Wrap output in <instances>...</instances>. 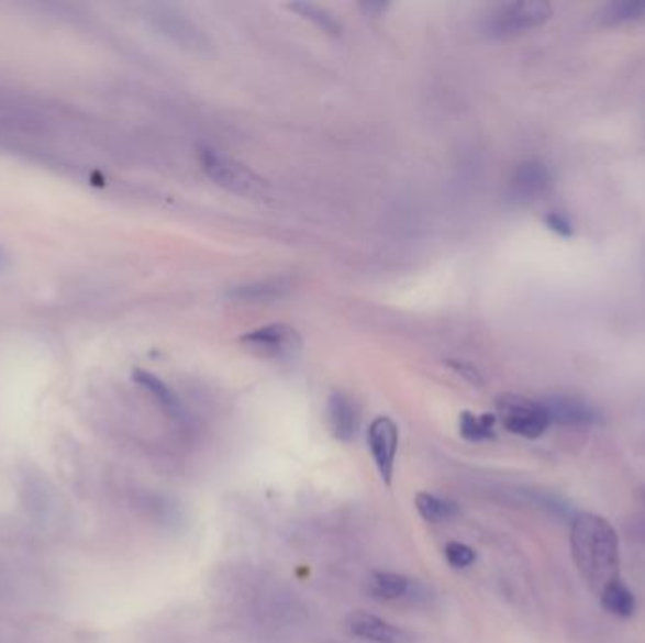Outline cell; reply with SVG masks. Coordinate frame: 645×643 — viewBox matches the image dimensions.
I'll return each instance as SVG.
<instances>
[{
  "label": "cell",
  "mask_w": 645,
  "mask_h": 643,
  "mask_svg": "<svg viewBox=\"0 0 645 643\" xmlns=\"http://www.w3.org/2000/svg\"><path fill=\"white\" fill-rule=\"evenodd\" d=\"M399 439V426L387 415H379L368 426V450L372 455L374 465L378 468L379 478L386 485L393 484Z\"/></svg>",
  "instance_id": "5b68a950"
},
{
  "label": "cell",
  "mask_w": 645,
  "mask_h": 643,
  "mask_svg": "<svg viewBox=\"0 0 645 643\" xmlns=\"http://www.w3.org/2000/svg\"><path fill=\"white\" fill-rule=\"evenodd\" d=\"M134 379H136L144 389L152 392V397L159 402L160 408L167 411L170 418H184V408H181L180 400H178V397L174 395V391H170L167 385L163 384L157 376L149 374V372L138 370L134 374Z\"/></svg>",
  "instance_id": "9a60e30c"
},
{
  "label": "cell",
  "mask_w": 645,
  "mask_h": 643,
  "mask_svg": "<svg viewBox=\"0 0 645 643\" xmlns=\"http://www.w3.org/2000/svg\"><path fill=\"white\" fill-rule=\"evenodd\" d=\"M200 165L215 186L223 187L234 195L253 197V195H259L265 187L263 179L257 174L225 153L204 149L200 153Z\"/></svg>",
  "instance_id": "277c9868"
},
{
  "label": "cell",
  "mask_w": 645,
  "mask_h": 643,
  "mask_svg": "<svg viewBox=\"0 0 645 643\" xmlns=\"http://www.w3.org/2000/svg\"><path fill=\"white\" fill-rule=\"evenodd\" d=\"M347 630L353 636L370 643H410L407 630L397 624L389 623L381 617L357 610L349 613L346 619Z\"/></svg>",
  "instance_id": "ba28073f"
},
{
  "label": "cell",
  "mask_w": 645,
  "mask_h": 643,
  "mask_svg": "<svg viewBox=\"0 0 645 643\" xmlns=\"http://www.w3.org/2000/svg\"><path fill=\"white\" fill-rule=\"evenodd\" d=\"M546 408L547 415L552 423L560 426H591L599 421V413L589 402L578 397H568V395H553V397L540 400Z\"/></svg>",
  "instance_id": "9c48e42d"
},
{
  "label": "cell",
  "mask_w": 645,
  "mask_h": 643,
  "mask_svg": "<svg viewBox=\"0 0 645 643\" xmlns=\"http://www.w3.org/2000/svg\"><path fill=\"white\" fill-rule=\"evenodd\" d=\"M600 25L619 27L645 20V0H613L600 8L597 15Z\"/></svg>",
  "instance_id": "7c38bea8"
},
{
  "label": "cell",
  "mask_w": 645,
  "mask_h": 643,
  "mask_svg": "<svg viewBox=\"0 0 645 643\" xmlns=\"http://www.w3.org/2000/svg\"><path fill=\"white\" fill-rule=\"evenodd\" d=\"M497 419L505 431L521 439L536 440L549 429V415L540 400L504 395L497 400Z\"/></svg>",
  "instance_id": "3957f363"
},
{
  "label": "cell",
  "mask_w": 645,
  "mask_h": 643,
  "mask_svg": "<svg viewBox=\"0 0 645 643\" xmlns=\"http://www.w3.org/2000/svg\"><path fill=\"white\" fill-rule=\"evenodd\" d=\"M444 557H446L447 564L455 568V570H465L470 568L476 563V551L470 545L460 544V542H449L444 547Z\"/></svg>",
  "instance_id": "ac0fdd59"
},
{
  "label": "cell",
  "mask_w": 645,
  "mask_h": 643,
  "mask_svg": "<svg viewBox=\"0 0 645 643\" xmlns=\"http://www.w3.org/2000/svg\"><path fill=\"white\" fill-rule=\"evenodd\" d=\"M544 223H546L547 229L552 233L559 234L563 239H570L574 234L572 223L566 218L565 213H547L546 218H544Z\"/></svg>",
  "instance_id": "d6986e66"
},
{
  "label": "cell",
  "mask_w": 645,
  "mask_h": 643,
  "mask_svg": "<svg viewBox=\"0 0 645 643\" xmlns=\"http://www.w3.org/2000/svg\"><path fill=\"white\" fill-rule=\"evenodd\" d=\"M291 10L294 12H299L302 18H307V20L313 21L318 27L323 29V31H329V33H338L340 25L334 20L333 15L326 12L325 8L318 7V4H312V2H294V4H289Z\"/></svg>",
  "instance_id": "e0dca14e"
},
{
  "label": "cell",
  "mask_w": 645,
  "mask_h": 643,
  "mask_svg": "<svg viewBox=\"0 0 645 643\" xmlns=\"http://www.w3.org/2000/svg\"><path fill=\"white\" fill-rule=\"evenodd\" d=\"M570 551L576 568L597 597L608 585L621 579L619 536L608 519L597 513L576 515L570 524Z\"/></svg>",
  "instance_id": "6da1fadb"
},
{
  "label": "cell",
  "mask_w": 645,
  "mask_h": 643,
  "mask_svg": "<svg viewBox=\"0 0 645 643\" xmlns=\"http://www.w3.org/2000/svg\"><path fill=\"white\" fill-rule=\"evenodd\" d=\"M415 579L397 574V572H372L366 581V590L376 600L399 602L413 598L415 595Z\"/></svg>",
  "instance_id": "8fae6325"
},
{
  "label": "cell",
  "mask_w": 645,
  "mask_h": 643,
  "mask_svg": "<svg viewBox=\"0 0 645 643\" xmlns=\"http://www.w3.org/2000/svg\"><path fill=\"white\" fill-rule=\"evenodd\" d=\"M600 603L605 611L612 616L631 617L636 610V598L629 587L621 579L608 585L599 595Z\"/></svg>",
  "instance_id": "2e32d148"
},
{
  "label": "cell",
  "mask_w": 645,
  "mask_h": 643,
  "mask_svg": "<svg viewBox=\"0 0 645 643\" xmlns=\"http://www.w3.org/2000/svg\"><path fill=\"white\" fill-rule=\"evenodd\" d=\"M415 510L426 523H446L459 515V506L449 498H442L433 492L421 491L413 498Z\"/></svg>",
  "instance_id": "4fadbf2b"
},
{
  "label": "cell",
  "mask_w": 645,
  "mask_h": 643,
  "mask_svg": "<svg viewBox=\"0 0 645 643\" xmlns=\"http://www.w3.org/2000/svg\"><path fill=\"white\" fill-rule=\"evenodd\" d=\"M363 8L368 14L379 15L381 12H386L387 4H383V2H368V4H363Z\"/></svg>",
  "instance_id": "ffe728a7"
},
{
  "label": "cell",
  "mask_w": 645,
  "mask_h": 643,
  "mask_svg": "<svg viewBox=\"0 0 645 643\" xmlns=\"http://www.w3.org/2000/svg\"><path fill=\"white\" fill-rule=\"evenodd\" d=\"M552 15L553 7L544 0L504 2L492 8L491 14L487 15L486 29L491 36L508 38L546 25Z\"/></svg>",
  "instance_id": "7a4b0ae2"
},
{
  "label": "cell",
  "mask_w": 645,
  "mask_h": 643,
  "mask_svg": "<svg viewBox=\"0 0 645 643\" xmlns=\"http://www.w3.org/2000/svg\"><path fill=\"white\" fill-rule=\"evenodd\" d=\"M552 187V170L542 160L536 159L523 160L518 165L510 181L513 199L523 204L546 197Z\"/></svg>",
  "instance_id": "52a82bcc"
},
{
  "label": "cell",
  "mask_w": 645,
  "mask_h": 643,
  "mask_svg": "<svg viewBox=\"0 0 645 643\" xmlns=\"http://www.w3.org/2000/svg\"><path fill=\"white\" fill-rule=\"evenodd\" d=\"M242 344H246L249 350L259 353L263 357L283 358L293 357L302 342L293 326L273 323V325L260 326L244 334Z\"/></svg>",
  "instance_id": "8992f818"
},
{
  "label": "cell",
  "mask_w": 645,
  "mask_h": 643,
  "mask_svg": "<svg viewBox=\"0 0 645 643\" xmlns=\"http://www.w3.org/2000/svg\"><path fill=\"white\" fill-rule=\"evenodd\" d=\"M640 500H642V508H644V523H645V487L640 491Z\"/></svg>",
  "instance_id": "44dd1931"
},
{
  "label": "cell",
  "mask_w": 645,
  "mask_h": 643,
  "mask_svg": "<svg viewBox=\"0 0 645 643\" xmlns=\"http://www.w3.org/2000/svg\"><path fill=\"white\" fill-rule=\"evenodd\" d=\"M326 421L334 439L349 444L359 432V410L346 392L336 391L326 400Z\"/></svg>",
  "instance_id": "30bf717a"
},
{
  "label": "cell",
  "mask_w": 645,
  "mask_h": 643,
  "mask_svg": "<svg viewBox=\"0 0 645 643\" xmlns=\"http://www.w3.org/2000/svg\"><path fill=\"white\" fill-rule=\"evenodd\" d=\"M497 421H499V419H497L494 413H481V415H476L472 411H463L459 419L460 436H463L466 442H474V444L494 440V436H497V432H494Z\"/></svg>",
  "instance_id": "5bb4252c"
}]
</instances>
